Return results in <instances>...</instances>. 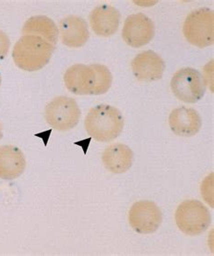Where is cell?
I'll list each match as a JSON object with an SVG mask.
<instances>
[{
  "label": "cell",
  "instance_id": "1",
  "mask_svg": "<svg viewBox=\"0 0 214 256\" xmlns=\"http://www.w3.org/2000/svg\"><path fill=\"white\" fill-rule=\"evenodd\" d=\"M65 87L74 95H103L109 92L113 77L103 64H74L65 72Z\"/></svg>",
  "mask_w": 214,
  "mask_h": 256
},
{
  "label": "cell",
  "instance_id": "2",
  "mask_svg": "<svg viewBox=\"0 0 214 256\" xmlns=\"http://www.w3.org/2000/svg\"><path fill=\"white\" fill-rule=\"evenodd\" d=\"M124 124L123 116L117 108L101 104L89 111L84 126L88 134L96 141L107 142L119 138L123 131Z\"/></svg>",
  "mask_w": 214,
  "mask_h": 256
},
{
  "label": "cell",
  "instance_id": "3",
  "mask_svg": "<svg viewBox=\"0 0 214 256\" xmlns=\"http://www.w3.org/2000/svg\"><path fill=\"white\" fill-rule=\"evenodd\" d=\"M55 46L37 36H23L12 50V58L19 69L37 72L50 62Z\"/></svg>",
  "mask_w": 214,
  "mask_h": 256
},
{
  "label": "cell",
  "instance_id": "4",
  "mask_svg": "<svg viewBox=\"0 0 214 256\" xmlns=\"http://www.w3.org/2000/svg\"><path fill=\"white\" fill-rule=\"evenodd\" d=\"M174 220L178 228L189 236L204 233L211 223L209 210L195 200L182 202L176 208Z\"/></svg>",
  "mask_w": 214,
  "mask_h": 256
},
{
  "label": "cell",
  "instance_id": "5",
  "mask_svg": "<svg viewBox=\"0 0 214 256\" xmlns=\"http://www.w3.org/2000/svg\"><path fill=\"white\" fill-rule=\"evenodd\" d=\"M182 34L192 46L205 48L214 44V13L209 8H199L187 16Z\"/></svg>",
  "mask_w": 214,
  "mask_h": 256
},
{
  "label": "cell",
  "instance_id": "6",
  "mask_svg": "<svg viewBox=\"0 0 214 256\" xmlns=\"http://www.w3.org/2000/svg\"><path fill=\"white\" fill-rule=\"evenodd\" d=\"M45 118L51 128L66 132L77 126L81 118V110L73 98L56 96L46 105Z\"/></svg>",
  "mask_w": 214,
  "mask_h": 256
},
{
  "label": "cell",
  "instance_id": "7",
  "mask_svg": "<svg viewBox=\"0 0 214 256\" xmlns=\"http://www.w3.org/2000/svg\"><path fill=\"white\" fill-rule=\"evenodd\" d=\"M173 95L179 100L194 104L204 95L205 84L202 75L193 68H182L173 74L170 82Z\"/></svg>",
  "mask_w": 214,
  "mask_h": 256
},
{
  "label": "cell",
  "instance_id": "8",
  "mask_svg": "<svg viewBox=\"0 0 214 256\" xmlns=\"http://www.w3.org/2000/svg\"><path fill=\"white\" fill-rule=\"evenodd\" d=\"M163 221L159 206L150 200H140L133 204L128 212V222L135 232L142 234L155 233Z\"/></svg>",
  "mask_w": 214,
  "mask_h": 256
},
{
  "label": "cell",
  "instance_id": "9",
  "mask_svg": "<svg viewBox=\"0 0 214 256\" xmlns=\"http://www.w3.org/2000/svg\"><path fill=\"white\" fill-rule=\"evenodd\" d=\"M155 36V24L142 13L130 14L122 29V38L128 46L139 48L149 44Z\"/></svg>",
  "mask_w": 214,
  "mask_h": 256
},
{
  "label": "cell",
  "instance_id": "10",
  "mask_svg": "<svg viewBox=\"0 0 214 256\" xmlns=\"http://www.w3.org/2000/svg\"><path fill=\"white\" fill-rule=\"evenodd\" d=\"M131 68L137 80L150 82L162 78L165 64L159 54L148 50L140 52L132 60Z\"/></svg>",
  "mask_w": 214,
  "mask_h": 256
},
{
  "label": "cell",
  "instance_id": "11",
  "mask_svg": "<svg viewBox=\"0 0 214 256\" xmlns=\"http://www.w3.org/2000/svg\"><path fill=\"white\" fill-rule=\"evenodd\" d=\"M169 126L172 132L182 138H191L199 133L201 128V118L193 108L181 106L170 113Z\"/></svg>",
  "mask_w": 214,
  "mask_h": 256
},
{
  "label": "cell",
  "instance_id": "12",
  "mask_svg": "<svg viewBox=\"0 0 214 256\" xmlns=\"http://www.w3.org/2000/svg\"><path fill=\"white\" fill-rule=\"evenodd\" d=\"M59 34L63 44L70 48H80L90 38L86 20L78 16H68L60 21Z\"/></svg>",
  "mask_w": 214,
  "mask_h": 256
},
{
  "label": "cell",
  "instance_id": "13",
  "mask_svg": "<svg viewBox=\"0 0 214 256\" xmlns=\"http://www.w3.org/2000/svg\"><path fill=\"white\" fill-rule=\"evenodd\" d=\"M120 13L114 6L100 5L96 6L90 14V24L97 36L109 37L118 31Z\"/></svg>",
  "mask_w": 214,
  "mask_h": 256
},
{
  "label": "cell",
  "instance_id": "14",
  "mask_svg": "<svg viewBox=\"0 0 214 256\" xmlns=\"http://www.w3.org/2000/svg\"><path fill=\"white\" fill-rule=\"evenodd\" d=\"M27 160L23 152L15 146L0 147V178L12 180L24 174Z\"/></svg>",
  "mask_w": 214,
  "mask_h": 256
},
{
  "label": "cell",
  "instance_id": "15",
  "mask_svg": "<svg viewBox=\"0 0 214 256\" xmlns=\"http://www.w3.org/2000/svg\"><path fill=\"white\" fill-rule=\"evenodd\" d=\"M134 159L133 151L123 144H113L107 147L102 154V162L110 172L121 174L131 168Z\"/></svg>",
  "mask_w": 214,
  "mask_h": 256
},
{
  "label": "cell",
  "instance_id": "16",
  "mask_svg": "<svg viewBox=\"0 0 214 256\" xmlns=\"http://www.w3.org/2000/svg\"><path fill=\"white\" fill-rule=\"evenodd\" d=\"M24 36H37L55 46L58 41L59 29L52 19L46 16H36L27 20L24 24Z\"/></svg>",
  "mask_w": 214,
  "mask_h": 256
},
{
  "label": "cell",
  "instance_id": "17",
  "mask_svg": "<svg viewBox=\"0 0 214 256\" xmlns=\"http://www.w3.org/2000/svg\"><path fill=\"white\" fill-rule=\"evenodd\" d=\"M213 174L206 177L204 182L201 184V196L205 202H207L211 208H213Z\"/></svg>",
  "mask_w": 214,
  "mask_h": 256
},
{
  "label": "cell",
  "instance_id": "18",
  "mask_svg": "<svg viewBox=\"0 0 214 256\" xmlns=\"http://www.w3.org/2000/svg\"><path fill=\"white\" fill-rule=\"evenodd\" d=\"M10 48V40L9 36L0 30V60L5 59Z\"/></svg>",
  "mask_w": 214,
  "mask_h": 256
},
{
  "label": "cell",
  "instance_id": "19",
  "mask_svg": "<svg viewBox=\"0 0 214 256\" xmlns=\"http://www.w3.org/2000/svg\"><path fill=\"white\" fill-rule=\"evenodd\" d=\"M3 138V132H2V126L0 124V140Z\"/></svg>",
  "mask_w": 214,
  "mask_h": 256
},
{
  "label": "cell",
  "instance_id": "20",
  "mask_svg": "<svg viewBox=\"0 0 214 256\" xmlns=\"http://www.w3.org/2000/svg\"><path fill=\"white\" fill-rule=\"evenodd\" d=\"M1 82H2V78H1V74H0V86H1Z\"/></svg>",
  "mask_w": 214,
  "mask_h": 256
}]
</instances>
